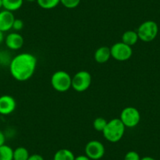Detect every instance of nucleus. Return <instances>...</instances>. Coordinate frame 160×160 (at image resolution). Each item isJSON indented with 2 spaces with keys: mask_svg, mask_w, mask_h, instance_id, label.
Instances as JSON below:
<instances>
[{
  "mask_svg": "<svg viewBox=\"0 0 160 160\" xmlns=\"http://www.w3.org/2000/svg\"><path fill=\"white\" fill-rule=\"evenodd\" d=\"M36 67V57L30 53H22L10 61V72L17 81L25 82L33 76Z\"/></svg>",
  "mask_w": 160,
  "mask_h": 160,
  "instance_id": "obj_1",
  "label": "nucleus"
},
{
  "mask_svg": "<svg viewBox=\"0 0 160 160\" xmlns=\"http://www.w3.org/2000/svg\"><path fill=\"white\" fill-rule=\"evenodd\" d=\"M126 127L119 118H112L108 121L102 133L104 138L111 143H117L122 139L125 133Z\"/></svg>",
  "mask_w": 160,
  "mask_h": 160,
  "instance_id": "obj_2",
  "label": "nucleus"
},
{
  "mask_svg": "<svg viewBox=\"0 0 160 160\" xmlns=\"http://www.w3.org/2000/svg\"><path fill=\"white\" fill-rule=\"evenodd\" d=\"M72 78L70 74L65 71H58L52 75L50 82L56 91L64 93L72 88Z\"/></svg>",
  "mask_w": 160,
  "mask_h": 160,
  "instance_id": "obj_3",
  "label": "nucleus"
},
{
  "mask_svg": "<svg viewBox=\"0 0 160 160\" xmlns=\"http://www.w3.org/2000/svg\"><path fill=\"white\" fill-rule=\"evenodd\" d=\"M138 38L144 42H150L157 37L158 26L155 21H146L141 23L137 30Z\"/></svg>",
  "mask_w": 160,
  "mask_h": 160,
  "instance_id": "obj_4",
  "label": "nucleus"
},
{
  "mask_svg": "<svg viewBox=\"0 0 160 160\" xmlns=\"http://www.w3.org/2000/svg\"><path fill=\"white\" fill-rule=\"evenodd\" d=\"M92 76L87 71H79L72 78V88L78 93H82L90 88Z\"/></svg>",
  "mask_w": 160,
  "mask_h": 160,
  "instance_id": "obj_5",
  "label": "nucleus"
},
{
  "mask_svg": "<svg viewBox=\"0 0 160 160\" xmlns=\"http://www.w3.org/2000/svg\"><path fill=\"white\" fill-rule=\"evenodd\" d=\"M119 119L126 127L133 128L139 124L141 121V113L134 107H127L121 112Z\"/></svg>",
  "mask_w": 160,
  "mask_h": 160,
  "instance_id": "obj_6",
  "label": "nucleus"
},
{
  "mask_svg": "<svg viewBox=\"0 0 160 160\" xmlns=\"http://www.w3.org/2000/svg\"><path fill=\"white\" fill-rule=\"evenodd\" d=\"M111 56L118 61H128L133 55L132 47L122 42H116L110 47Z\"/></svg>",
  "mask_w": 160,
  "mask_h": 160,
  "instance_id": "obj_7",
  "label": "nucleus"
},
{
  "mask_svg": "<svg viewBox=\"0 0 160 160\" xmlns=\"http://www.w3.org/2000/svg\"><path fill=\"white\" fill-rule=\"evenodd\" d=\"M105 154V147L99 141L93 140L86 144L85 155L91 160H99L104 157Z\"/></svg>",
  "mask_w": 160,
  "mask_h": 160,
  "instance_id": "obj_8",
  "label": "nucleus"
},
{
  "mask_svg": "<svg viewBox=\"0 0 160 160\" xmlns=\"http://www.w3.org/2000/svg\"><path fill=\"white\" fill-rule=\"evenodd\" d=\"M17 108L16 100L10 95L0 97V115H8L13 113Z\"/></svg>",
  "mask_w": 160,
  "mask_h": 160,
  "instance_id": "obj_9",
  "label": "nucleus"
},
{
  "mask_svg": "<svg viewBox=\"0 0 160 160\" xmlns=\"http://www.w3.org/2000/svg\"><path fill=\"white\" fill-rule=\"evenodd\" d=\"M5 43L7 48L11 50H18L24 46V40L18 32H11L5 38Z\"/></svg>",
  "mask_w": 160,
  "mask_h": 160,
  "instance_id": "obj_10",
  "label": "nucleus"
},
{
  "mask_svg": "<svg viewBox=\"0 0 160 160\" xmlns=\"http://www.w3.org/2000/svg\"><path fill=\"white\" fill-rule=\"evenodd\" d=\"M14 20L15 18L13 12L6 10L0 11V31L7 32L12 29Z\"/></svg>",
  "mask_w": 160,
  "mask_h": 160,
  "instance_id": "obj_11",
  "label": "nucleus"
},
{
  "mask_svg": "<svg viewBox=\"0 0 160 160\" xmlns=\"http://www.w3.org/2000/svg\"><path fill=\"white\" fill-rule=\"evenodd\" d=\"M111 58L110 48L105 46L98 48L94 53V60L98 64H104L108 62Z\"/></svg>",
  "mask_w": 160,
  "mask_h": 160,
  "instance_id": "obj_12",
  "label": "nucleus"
},
{
  "mask_svg": "<svg viewBox=\"0 0 160 160\" xmlns=\"http://www.w3.org/2000/svg\"><path fill=\"white\" fill-rule=\"evenodd\" d=\"M138 40H139V38H138L137 31L127 30L122 34V41L121 42L130 46V47H132V46H134L138 42Z\"/></svg>",
  "mask_w": 160,
  "mask_h": 160,
  "instance_id": "obj_13",
  "label": "nucleus"
},
{
  "mask_svg": "<svg viewBox=\"0 0 160 160\" xmlns=\"http://www.w3.org/2000/svg\"><path fill=\"white\" fill-rule=\"evenodd\" d=\"M24 3V0H2V7L4 10L14 12L20 10Z\"/></svg>",
  "mask_w": 160,
  "mask_h": 160,
  "instance_id": "obj_14",
  "label": "nucleus"
},
{
  "mask_svg": "<svg viewBox=\"0 0 160 160\" xmlns=\"http://www.w3.org/2000/svg\"><path fill=\"white\" fill-rule=\"evenodd\" d=\"M75 155L72 151L67 148H61L55 152L53 160H75Z\"/></svg>",
  "mask_w": 160,
  "mask_h": 160,
  "instance_id": "obj_15",
  "label": "nucleus"
},
{
  "mask_svg": "<svg viewBox=\"0 0 160 160\" xmlns=\"http://www.w3.org/2000/svg\"><path fill=\"white\" fill-rule=\"evenodd\" d=\"M30 154L28 150L24 147H18L13 150V160H28Z\"/></svg>",
  "mask_w": 160,
  "mask_h": 160,
  "instance_id": "obj_16",
  "label": "nucleus"
},
{
  "mask_svg": "<svg viewBox=\"0 0 160 160\" xmlns=\"http://www.w3.org/2000/svg\"><path fill=\"white\" fill-rule=\"evenodd\" d=\"M13 149L10 146L3 144L0 146V160H13Z\"/></svg>",
  "mask_w": 160,
  "mask_h": 160,
  "instance_id": "obj_17",
  "label": "nucleus"
},
{
  "mask_svg": "<svg viewBox=\"0 0 160 160\" xmlns=\"http://www.w3.org/2000/svg\"><path fill=\"white\" fill-rule=\"evenodd\" d=\"M37 3L44 10H52L61 3V0H36Z\"/></svg>",
  "mask_w": 160,
  "mask_h": 160,
  "instance_id": "obj_18",
  "label": "nucleus"
},
{
  "mask_svg": "<svg viewBox=\"0 0 160 160\" xmlns=\"http://www.w3.org/2000/svg\"><path fill=\"white\" fill-rule=\"evenodd\" d=\"M107 123L108 121L105 118H103V117H98V118H95L94 121H93V128H94V130H96V131L101 132V133H102L103 130L105 128Z\"/></svg>",
  "mask_w": 160,
  "mask_h": 160,
  "instance_id": "obj_19",
  "label": "nucleus"
},
{
  "mask_svg": "<svg viewBox=\"0 0 160 160\" xmlns=\"http://www.w3.org/2000/svg\"><path fill=\"white\" fill-rule=\"evenodd\" d=\"M81 2V0H61V3L64 6L65 8L68 9H75Z\"/></svg>",
  "mask_w": 160,
  "mask_h": 160,
  "instance_id": "obj_20",
  "label": "nucleus"
},
{
  "mask_svg": "<svg viewBox=\"0 0 160 160\" xmlns=\"http://www.w3.org/2000/svg\"><path fill=\"white\" fill-rule=\"evenodd\" d=\"M140 155L135 151H130L124 156L123 160H141Z\"/></svg>",
  "mask_w": 160,
  "mask_h": 160,
  "instance_id": "obj_21",
  "label": "nucleus"
},
{
  "mask_svg": "<svg viewBox=\"0 0 160 160\" xmlns=\"http://www.w3.org/2000/svg\"><path fill=\"white\" fill-rule=\"evenodd\" d=\"M24 21H22L21 19H16L15 18L14 22L13 24V28H12L14 29L16 32H20V31L22 30L24 28Z\"/></svg>",
  "mask_w": 160,
  "mask_h": 160,
  "instance_id": "obj_22",
  "label": "nucleus"
},
{
  "mask_svg": "<svg viewBox=\"0 0 160 160\" xmlns=\"http://www.w3.org/2000/svg\"><path fill=\"white\" fill-rule=\"evenodd\" d=\"M28 160H45L42 155H39V154H32L30 155L28 159Z\"/></svg>",
  "mask_w": 160,
  "mask_h": 160,
  "instance_id": "obj_23",
  "label": "nucleus"
},
{
  "mask_svg": "<svg viewBox=\"0 0 160 160\" xmlns=\"http://www.w3.org/2000/svg\"><path fill=\"white\" fill-rule=\"evenodd\" d=\"M6 142V136L2 130H0V146L5 144Z\"/></svg>",
  "mask_w": 160,
  "mask_h": 160,
  "instance_id": "obj_24",
  "label": "nucleus"
},
{
  "mask_svg": "<svg viewBox=\"0 0 160 160\" xmlns=\"http://www.w3.org/2000/svg\"><path fill=\"white\" fill-rule=\"evenodd\" d=\"M75 160H91L88 156L86 155H80L78 156H75Z\"/></svg>",
  "mask_w": 160,
  "mask_h": 160,
  "instance_id": "obj_25",
  "label": "nucleus"
},
{
  "mask_svg": "<svg viewBox=\"0 0 160 160\" xmlns=\"http://www.w3.org/2000/svg\"><path fill=\"white\" fill-rule=\"evenodd\" d=\"M4 39H5V37H4V32H2V31H0V45L2 43Z\"/></svg>",
  "mask_w": 160,
  "mask_h": 160,
  "instance_id": "obj_26",
  "label": "nucleus"
},
{
  "mask_svg": "<svg viewBox=\"0 0 160 160\" xmlns=\"http://www.w3.org/2000/svg\"><path fill=\"white\" fill-rule=\"evenodd\" d=\"M141 160H156V159L154 158H152V157H151V156H144V157H143V158H141Z\"/></svg>",
  "mask_w": 160,
  "mask_h": 160,
  "instance_id": "obj_27",
  "label": "nucleus"
},
{
  "mask_svg": "<svg viewBox=\"0 0 160 160\" xmlns=\"http://www.w3.org/2000/svg\"><path fill=\"white\" fill-rule=\"evenodd\" d=\"M2 0H0V9L2 8Z\"/></svg>",
  "mask_w": 160,
  "mask_h": 160,
  "instance_id": "obj_28",
  "label": "nucleus"
},
{
  "mask_svg": "<svg viewBox=\"0 0 160 160\" xmlns=\"http://www.w3.org/2000/svg\"><path fill=\"white\" fill-rule=\"evenodd\" d=\"M26 1H28V2H35V1H36V0H26Z\"/></svg>",
  "mask_w": 160,
  "mask_h": 160,
  "instance_id": "obj_29",
  "label": "nucleus"
}]
</instances>
